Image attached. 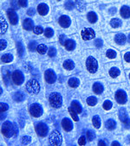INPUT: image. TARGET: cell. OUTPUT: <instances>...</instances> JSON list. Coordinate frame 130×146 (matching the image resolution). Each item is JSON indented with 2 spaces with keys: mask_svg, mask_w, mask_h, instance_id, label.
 <instances>
[{
  "mask_svg": "<svg viewBox=\"0 0 130 146\" xmlns=\"http://www.w3.org/2000/svg\"><path fill=\"white\" fill-rule=\"evenodd\" d=\"M27 13H28V15H29V16H33V15H34V13H35V11H34V10H33V9H29V10L27 11Z\"/></svg>",
  "mask_w": 130,
  "mask_h": 146,
  "instance_id": "91938a15",
  "label": "cell"
},
{
  "mask_svg": "<svg viewBox=\"0 0 130 146\" xmlns=\"http://www.w3.org/2000/svg\"><path fill=\"white\" fill-rule=\"evenodd\" d=\"M38 11L40 15H46L49 11V7L44 4H41L38 7Z\"/></svg>",
  "mask_w": 130,
  "mask_h": 146,
  "instance_id": "484cf974",
  "label": "cell"
},
{
  "mask_svg": "<svg viewBox=\"0 0 130 146\" xmlns=\"http://www.w3.org/2000/svg\"><path fill=\"white\" fill-rule=\"evenodd\" d=\"M120 62H108L105 65L107 79L111 83H121L126 81V73Z\"/></svg>",
  "mask_w": 130,
  "mask_h": 146,
  "instance_id": "6da1fadb",
  "label": "cell"
},
{
  "mask_svg": "<svg viewBox=\"0 0 130 146\" xmlns=\"http://www.w3.org/2000/svg\"><path fill=\"white\" fill-rule=\"evenodd\" d=\"M111 145H121V143L119 141H113L111 142Z\"/></svg>",
  "mask_w": 130,
  "mask_h": 146,
  "instance_id": "94428289",
  "label": "cell"
},
{
  "mask_svg": "<svg viewBox=\"0 0 130 146\" xmlns=\"http://www.w3.org/2000/svg\"><path fill=\"white\" fill-rule=\"evenodd\" d=\"M1 61L2 62L4 63H7V62H11L12 61V56L11 54H5L2 56L1 58Z\"/></svg>",
  "mask_w": 130,
  "mask_h": 146,
  "instance_id": "4dcf8cb0",
  "label": "cell"
},
{
  "mask_svg": "<svg viewBox=\"0 0 130 146\" xmlns=\"http://www.w3.org/2000/svg\"><path fill=\"white\" fill-rule=\"evenodd\" d=\"M29 141H30V139H29V137H23V138H22V140H21V142H22V143L23 144H28L29 143Z\"/></svg>",
  "mask_w": 130,
  "mask_h": 146,
  "instance_id": "681fc988",
  "label": "cell"
},
{
  "mask_svg": "<svg viewBox=\"0 0 130 146\" xmlns=\"http://www.w3.org/2000/svg\"><path fill=\"white\" fill-rule=\"evenodd\" d=\"M71 106H72V108H73L77 113H81V112H82V108H81L80 105H79L76 101H73L72 104H71Z\"/></svg>",
  "mask_w": 130,
  "mask_h": 146,
  "instance_id": "d6a6232c",
  "label": "cell"
},
{
  "mask_svg": "<svg viewBox=\"0 0 130 146\" xmlns=\"http://www.w3.org/2000/svg\"><path fill=\"white\" fill-rule=\"evenodd\" d=\"M126 77H127L128 84L130 86V69H126Z\"/></svg>",
  "mask_w": 130,
  "mask_h": 146,
  "instance_id": "11a10c76",
  "label": "cell"
},
{
  "mask_svg": "<svg viewBox=\"0 0 130 146\" xmlns=\"http://www.w3.org/2000/svg\"><path fill=\"white\" fill-rule=\"evenodd\" d=\"M20 125L23 126V120H22V119H20Z\"/></svg>",
  "mask_w": 130,
  "mask_h": 146,
  "instance_id": "e7e4bbea",
  "label": "cell"
},
{
  "mask_svg": "<svg viewBox=\"0 0 130 146\" xmlns=\"http://www.w3.org/2000/svg\"><path fill=\"white\" fill-rule=\"evenodd\" d=\"M1 24H2V31H1V32H2V34H5V32L6 31L8 26H7L6 22H5V18L3 17H1Z\"/></svg>",
  "mask_w": 130,
  "mask_h": 146,
  "instance_id": "d590c367",
  "label": "cell"
},
{
  "mask_svg": "<svg viewBox=\"0 0 130 146\" xmlns=\"http://www.w3.org/2000/svg\"><path fill=\"white\" fill-rule=\"evenodd\" d=\"M59 23L62 28H68L70 24V19L67 16H62L59 18Z\"/></svg>",
  "mask_w": 130,
  "mask_h": 146,
  "instance_id": "7402d4cb",
  "label": "cell"
},
{
  "mask_svg": "<svg viewBox=\"0 0 130 146\" xmlns=\"http://www.w3.org/2000/svg\"><path fill=\"white\" fill-rule=\"evenodd\" d=\"M92 89L95 94L100 95V94H103L105 92V90H109V87L108 86L104 85V82L103 81H96L94 83Z\"/></svg>",
  "mask_w": 130,
  "mask_h": 146,
  "instance_id": "ba28073f",
  "label": "cell"
},
{
  "mask_svg": "<svg viewBox=\"0 0 130 146\" xmlns=\"http://www.w3.org/2000/svg\"><path fill=\"white\" fill-rule=\"evenodd\" d=\"M26 89L29 94H37L40 90V86L37 80H31L28 81V83L26 85Z\"/></svg>",
  "mask_w": 130,
  "mask_h": 146,
  "instance_id": "9c48e42d",
  "label": "cell"
},
{
  "mask_svg": "<svg viewBox=\"0 0 130 146\" xmlns=\"http://www.w3.org/2000/svg\"><path fill=\"white\" fill-rule=\"evenodd\" d=\"M118 118L120 119V121L123 124L124 122H126L128 119H129V116H128V112L126 108H120L118 111Z\"/></svg>",
  "mask_w": 130,
  "mask_h": 146,
  "instance_id": "2e32d148",
  "label": "cell"
},
{
  "mask_svg": "<svg viewBox=\"0 0 130 146\" xmlns=\"http://www.w3.org/2000/svg\"><path fill=\"white\" fill-rule=\"evenodd\" d=\"M23 29L26 31H30L32 28H33V23H32L31 20L29 19H25L23 21Z\"/></svg>",
  "mask_w": 130,
  "mask_h": 146,
  "instance_id": "83f0119b",
  "label": "cell"
},
{
  "mask_svg": "<svg viewBox=\"0 0 130 146\" xmlns=\"http://www.w3.org/2000/svg\"><path fill=\"white\" fill-rule=\"evenodd\" d=\"M37 49H38V52L39 54H45V52H46V50H47V48H46L45 45L41 44V45H39V46L38 47Z\"/></svg>",
  "mask_w": 130,
  "mask_h": 146,
  "instance_id": "74e56055",
  "label": "cell"
},
{
  "mask_svg": "<svg viewBox=\"0 0 130 146\" xmlns=\"http://www.w3.org/2000/svg\"><path fill=\"white\" fill-rule=\"evenodd\" d=\"M114 107H115V104H114L113 100H105L103 103V109L107 112L113 111Z\"/></svg>",
  "mask_w": 130,
  "mask_h": 146,
  "instance_id": "ffe728a7",
  "label": "cell"
},
{
  "mask_svg": "<svg viewBox=\"0 0 130 146\" xmlns=\"http://www.w3.org/2000/svg\"><path fill=\"white\" fill-rule=\"evenodd\" d=\"M105 127L108 131H115L117 127V122L115 121V119L114 118H110V119L106 120Z\"/></svg>",
  "mask_w": 130,
  "mask_h": 146,
  "instance_id": "ac0fdd59",
  "label": "cell"
},
{
  "mask_svg": "<svg viewBox=\"0 0 130 146\" xmlns=\"http://www.w3.org/2000/svg\"><path fill=\"white\" fill-rule=\"evenodd\" d=\"M97 101H98V100H97L96 97H94V96H90L87 99V104L91 106H95L97 104Z\"/></svg>",
  "mask_w": 130,
  "mask_h": 146,
  "instance_id": "f546056e",
  "label": "cell"
},
{
  "mask_svg": "<svg viewBox=\"0 0 130 146\" xmlns=\"http://www.w3.org/2000/svg\"><path fill=\"white\" fill-rule=\"evenodd\" d=\"M14 100H15L16 101H17V102L22 101V100H23V94H21V93H17V94H15V95H14Z\"/></svg>",
  "mask_w": 130,
  "mask_h": 146,
  "instance_id": "ab89813d",
  "label": "cell"
},
{
  "mask_svg": "<svg viewBox=\"0 0 130 146\" xmlns=\"http://www.w3.org/2000/svg\"><path fill=\"white\" fill-rule=\"evenodd\" d=\"M76 5L79 11H82L85 8V3L83 0H76Z\"/></svg>",
  "mask_w": 130,
  "mask_h": 146,
  "instance_id": "1f68e13d",
  "label": "cell"
},
{
  "mask_svg": "<svg viewBox=\"0 0 130 146\" xmlns=\"http://www.w3.org/2000/svg\"><path fill=\"white\" fill-rule=\"evenodd\" d=\"M104 60L107 62H120L121 61V55L120 53L114 48H108L104 53Z\"/></svg>",
  "mask_w": 130,
  "mask_h": 146,
  "instance_id": "5b68a950",
  "label": "cell"
},
{
  "mask_svg": "<svg viewBox=\"0 0 130 146\" xmlns=\"http://www.w3.org/2000/svg\"><path fill=\"white\" fill-rule=\"evenodd\" d=\"M29 111H30L31 115L33 116V117H36V118H38V117L41 116L42 115V112H43L42 108L38 104H33V105H32L30 106V108H29Z\"/></svg>",
  "mask_w": 130,
  "mask_h": 146,
  "instance_id": "9a60e30c",
  "label": "cell"
},
{
  "mask_svg": "<svg viewBox=\"0 0 130 146\" xmlns=\"http://www.w3.org/2000/svg\"><path fill=\"white\" fill-rule=\"evenodd\" d=\"M65 37H64V36L63 35H61L60 36V43L62 44V45H63L64 43H65Z\"/></svg>",
  "mask_w": 130,
  "mask_h": 146,
  "instance_id": "6f0895ef",
  "label": "cell"
},
{
  "mask_svg": "<svg viewBox=\"0 0 130 146\" xmlns=\"http://www.w3.org/2000/svg\"><path fill=\"white\" fill-rule=\"evenodd\" d=\"M36 131H37V133L40 137H45L47 134V131H48V128L44 124L39 123L36 125Z\"/></svg>",
  "mask_w": 130,
  "mask_h": 146,
  "instance_id": "e0dca14e",
  "label": "cell"
},
{
  "mask_svg": "<svg viewBox=\"0 0 130 146\" xmlns=\"http://www.w3.org/2000/svg\"><path fill=\"white\" fill-rule=\"evenodd\" d=\"M111 89L114 92V99L118 105L125 106L127 104L130 97V92L126 83L121 82L112 84Z\"/></svg>",
  "mask_w": 130,
  "mask_h": 146,
  "instance_id": "7a4b0ae2",
  "label": "cell"
},
{
  "mask_svg": "<svg viewBox=\"0 0 130 146\" xmlns=\"http://www.w3.org/2000/svg\"><path fill=\"white\" fill-rule=\"evenodd\" d=\"M36 45H37L36 42H31L29 44V50L34 51V50L36 49Z\"/></svg>",
  "mask_w": 130,
  "mask_h": 146,
  "instance_id": "c3c4849f",
  "label": "cell"
},
{
  "mask_svg": "<svg viewBox=\"0 0 130 146\" xmlns=\"http://www.w3.org/2000/svg\"><path fill=\"white\" fill-rule=\"evenodd\" d=\"M85 143H86L85 137H80V139H79V141H78L79 145H84V144H85Z\"/></svg>",
  "mask_w": 130,
  "mask_h": 146,
  "instance_id": "db71d44e",
  "label": "cell"
},
{
  "mask_svg": "<svg viewBox=\"0 0 130 146\" xmlns=\"http://www.w3.org/2000/svg\"><path fill=\"white\" fill-rule=\"evenodd\" d=\"M109 41L111 44H113L116 48H120L121 49H125L127 48V44L128 42L127 37L124 33H116V34H111L110 37L109 38ZM130 45V44H129Z\"/></svg>",
  "mask_w": 130,
  "mask_h": 146,
  "instance_id": "3957f363",
  "label": "cell"
},
{
  "mask_svg": "<svg viewBox=\"0 0 130 146\" xmlns=\"http://www.w3.org/2000/svg\"><path fill=\"white\" fill-rule=\"evenodd\" d=\"M63 67L66 68L67 70H71V69H73L74 68V63L71 62V61H66L64 62V64H63Z\"/></svg>",
  "mask_w": 130,
  "mask_h": 146,
  "instance_id": "836d02e7",
  "label": "cell"
},
{
  "mask_svg": "<svg viewBox=\"0 0 130 146\" xmlns=\"http://www.w3.org/2000/svg\"><path fill=\"white\" fill-rule=\"evenodd\" d=\"M34 33L37 34V35L42 34V33H43V29H42L41 27H39V26L35 27V28H34Z\"/></svg>",
  "mask_w": 130,
  "mask_h": 146,
  "instance_id": "bcb514c9",
  "label": "cell"
},
{
  "mask_svg": "<svg viewBox=\"0 0 130 146\" xmlns=\"http://www.w3.org/2000/svg\"><path fill=\"white\" fill-rule=\"evenodd\" d=\"M50 143L51 145H60L62 143V136L59 131H55L50 137Z\"/></svg>",
  "mask_w": 130,
  "mask_h": 146,
  "instance_id": "4fadbf2b",
  "label": "cell"
},
{
  "mask_svg": "<svg viewBox=\"0 0 130 146\" xmlns=\"http://www.w3.org/2000/svg\"><path fill=\"white\" fill-rule=\"evenodd\" d=\"M127 41H128V42L130 44V32L128 33V36H127Z\"/></svg>",
  "mask_w": 130,
  "mask_h": 146,
  "instance_id": "be15d7a7",
  "label": "cell"
},
{
  "mask_svg": "<svg viewBox=\"0 0 130 146\" xmlns=\"http://www.w3.org/2000/svg\"><path fill=\"white\" fill-rule=\"evenodd\" d=\"M92 123L94 128L96 129H99L102 125V121L99 116H94L93 119H92Z\"/></svg>",
  "mask_w": 130,
  "mask_h": 146,
  "instance_id": "d4e9b609",
  "label": "cell"
},
{
  "mask_svg": "<svg viewBox=\"0 0 130 146\" xmlns=\"http://www.w3.org/2000/svg\"><path fill=\"white\" fill-rule=\"evenodd\" d=\"M64 6L67 10H72L73 7H74V3L72 1H70V0H69V1H67L66 3H65Z\"/></svg>",
  "mask_w": 130,
  "mask_h": 146,
  "instance_id": "7bdbcfd3",
  "label": "cell"
},
{
  "mask_svg": "<svg viewBox=\"0 0 130 146\" xmlns=\"http://www.w3.org/2000/svg\"><path fill=\"white\" fill-rule=\"evenodd\" d=\"M18 5L21 7H25L27 5V0H18Z\"/></svg>",
  "mask_w": 130,
  "mask_h": 146,
  "instance_id": "816d5d0a",
  "label": "cell"
},
{
  "mask_svg": "<svg viewBox=\"0 0 130 146\" xmlns=\"http://www.w3.org/2000/svg\"><path fill=\"white\" fill-rule=\"evenodd\" d=\"M6 47V42L5 40H1V49H5Z\"/></svg>",
  "mask_w": 130,
  "mask_h": 146,
  "instance_id": "680465c9",
  "label": "cell"
},
{
  "mask_svg": "<svg viewBox=\"0 0 130 146\" xmlns=\"http://www.w3.org/2000/svg\"><path fill=\"white\" fill-rule=\"evenodd\" d=\"M126 143H128V144H130V135L126 137Z\"/></svg>",
  "mask_w": 130,
  "mask_h": 146,
  "instance_id": "6125c7cd",
  "label": "cell"
},
{
  "mask_svg": "<svg viewBox=\"0 0 130 146\" xmlns=\"http://www.w3.org/2000/svg\"><path fill=\"white\" fill-rule=\"evenodd\" d=\"M8 15H9V19H10L11 23L13 24V25L16 24L17 23V14L13 11L10 10V11H8Z\"/></svg>",
  "mask_w": 130,
  "mask_h": 146,
  "instance_id": "cb8c5ba5",
  "label": "cell"
},
{
  "mask_svg": "<svg viewBox=\"0 0 130 146\" xmlns=\"http://www.w3.org/2000/svg\"><path fill=\"white\" fill-rule=\"evenodd\" d=\"M44 76H45L46 81H47L48 83H50V84H52V83H54V82L56 81V74H54V72H53L52 70H47V71L45 72Z\"/></svg>",
  "mask_w": 130,
  "mask_h": 146,
  "instance_id": "44dd1931",
  "label": "cell"
},
{
  "mask_svg": "<svg viewBox=\"0 0 130 146\" xmlns=\"http://www.w3.org/2000/svg\"><path fill=\"white\" fill-rule=\"evenodd\" d=\"M49 100H50V104L54 108H59L62 106V96L59 94L54 93L50 94Z\"/></svg>",
  "mask_w": 130,
  "mask_h": 146,
  "instance_id": "30bf717a",
  "label": "cell"
},
{
  "mask_svg": "<svg viewBox=\"0 0 130 146\" xmlns=\"http://www.w3.org/2000/svg\"><path fill=\"white\" fill-rule=\"evenodd\" d=\"M62 126L66 131H70L72 129V124L68 119H63L62 121Z\"/></svg>",
  "mask_w": 130,
  "mask_h": 146,
  "instance_id": "603a6c76",
  "label": "cell"
},
{
  "mask_svg": "<svg viewBox=\"0 0 130 146\" xmlns=\"http://www.w3.org/2000/svg\"><path fill=\"white\" fill-rule=\"evenodd\" d=\"M117 11H118L117 7H116V6H115V5H113V6H111V7H109V15H111V16L115 15V14L117 13Z\"/></svg>",
  "mask_w": 130,
  "mask_h": 146,
  "instance_id": "f35d334b",
  "label": "cell"
},
{
  "mask_svg": "<svg viewBox=\"0 0 130 146\" xmlns=\"http://www.w3.org/2000/svg\"><path fill=\"white\" fill-rule=\"evenodd\" d=\"M94 137H95V135H94V133L92 131H87V138L88 139V141L94 140Z\"/></svg>",
  "mask_w": 130,
  "mask_h": 146,
  "instance_id": "b9f144b4",
  "label": "cell"
},
{
  "mask_svg": "<svg viewBox=\"0 0 130 146\" xmlns=\"http://www.w3.org/2000/svg\"><path fill=\"white\" fill-rule=\"evenodd\" d=\"M94 36H95V33H94V31L92 30V29H90V28H86V29H84V30L82 31V37L85 41L91 40Z\"/></svg>",
  "mask_w": 130,
  "mask_h": 146,
  "instance_id": "5bb4252c",
  "label": "cell"
},
{
  "mask_svg": "<svg viewBox=\"0 0 130 146\" xmlns=\"http://www.w3.org/2000/svg\"><path fill=\"white\" fill-rule=\"evenodd\" d=\"M86 67H87L88 71L90 74H94L100 70L101 64H100V62H98V60H97L95 57L89 56L87 59V61H86Z\"/></svg>",
  "mask_w": 130,
  "mask_h": 146,
  "instance_id": "277c9868",
  "label": "cell"
},
{
  "mask_svg": "<svg viewBox=\"0 0 130 146\" xmlns=\"http://www.w3.org/2000/svg\"><path fill=\"white\" fill-rule=\"evenodd\" d=\"M44 34H45V36L46 37H51L52 35H53V31L51 30L50 28H48V29H46V30H45Z\"/></svg>",
  "mask_w": 130,
  "mask_h": 146,
  "instance_id": "ee69618b",
  "label": "cell"
},
{
  "mask_svg": "<svg viewBox=\"0 0 130 146\" xmlns=\"http://www.w3.org/2000/svg\"><path fill=\"white\" fill-rule=\"evenodd\" d=\"M119 14L122 19L130 22V0L124 1L121 5L119 9Z\"/></svg>",
  "mask_w": 130,
  "mask_h": 146,
  "instance_id": "52a82bcc",
  "label": "cell"
},
{
  "mask_svg": "<svg viewBox=\"0 0 130 146\" xmlns=\"http://www.w3.org/2000/svg\"><path fill=\"white\" fill-rule=\"evenodd\" d=\"M56 54V50L54 48H50L49 50V56L50 57H54Z\"/></svg>",
  "mask_w": 130,
  "mask_h": 146,
  "instance_id": "7dc6e473",
  "label": "cell"
},
{
  "mask_svg": "<svg viewBox=\"0 0 130 146\" xmlns=\"http://www.w3.org/2000/svg\"><path fill=\"white\" fill-rule=\"evenodd\" d=\"M103 44H104V42H103V41L102 39H97V40H95V42H94V45H95V47H96L97 48H103Z\"/></svg>",
  "mask_w": 130,
  "mask_h": 146,
  "instance_id": "60d3db41",
  "label": "cell"
},
{
  "mask_svg": "<svg viewBox=\"0 0 130 146\" xmlns=\"http://www.w3.org/2000/svg\"><path fill=\"white\" fill-rule=\"evenodd\" d=\"M121 59L124 68L130 69V48H127L121 53Z\"/></svg>",
  "mask_w": 130,
  "mask_h": 146,
  "instance_id": "7c38bea8",
  "label": "cell"
},
{
  "mask_svg": "<svg viewBox=\"0 0 130 146\" xmlns=\"http://www.w3.org/2000/svg\"><path fill=\"white\" fill-rule=\"evenodd\" d=\"M7 110H8V106L6 104H5V103H2L1 104V111H2V112H5Z\"/></svg>",
  "mask_w": 130,
  "mask_h": 146,
  "instance_id": "f5cc1de1",
  "label": "cell"
},
{
  "mask_svg": "<svg viewBox=\"0 0 130 146\" xmlns=\"http://www.w3.org/2000/svg\"><path fill=\"white\" fill-rule=\"evenodd\" d=\"M109 31H120V30L126 29L127 23H124L119 17H111V18L109 19Z\"/></svg>",
  "mask_w": 130,
  "mask_h": 146,
  "instance_id": "8992f818",
  "label": "cell"
},
{
  "mask_svg": "<svg viewBox=\"0 0 130 146\" xmlns=\"http://www.w3.org/2000/svg\"><path fill=\"white\" fill-rule=\"evenodd\" d=\"M12 80H13V82L16 84V85H20L23 83V75L22 74L21 72L19 71H15L13 74H12Z\"/></svg>",
  "mask_w": 130,
  "mask_h": 146,
  "instance_id": "d6986e66",
  "label": "cell"
},
{
  "mask_svg": "<svg viewBox=\"0 0 130 146\" xmlns=\"http://www.w3.org/2000/svg\"><path fill=\"white\" fill-rule=\"evenodd\" d=\"M87 17H88V22L91 23H96L97 22V19H98V17H97L96 13H94V12H88Z\"/></svg>",
  "mask_w": 130,
  "mask_h": 146,
  "instance_id": "4316f807",
  "label": "cell"
},
{
  "mask_svg": "<svg viewBox=\"0 0 130 146\" xmlns=\"http://www.w3.org/2000/svg\"><path fill=\"white\" fill-rule=\"evenodd\" d=\"M123 126H124V128H125L126 130H129V129H130V118H129L126 122L123 123Z\"/></svg>",
  "mask_w": 130,
  "mask_h": 146,
  "instance_id": "f907efd6",
  "label": "cell"
},
{
  "mask_svg": "<svg viewBox=\"0 0 130 146\" xmlns=\"http://www.w3.org/2000/svg\"><path fill=\"white\" fill-rule=\"evenodd\" d=\"M64 45H65V48H66L67 50H73L75 48V46H76L75 42L72 40H67L66 42H65Z\"/></svg>",
  "mask_w": 130,
  "mask_h": 146,
  "instance_id": "f1b7e54d",
  "label": "cell"
},
{
  "mask_svg": "<svg viewBox=\"0 0 130 146\" xmlns=\"http://www.w3.org/2000/svg\"><path fill=\"white\" fill-rule=\"evenodd\" d=\"M69 111H70V115H71V117H72V119L75 120V121H78V118H77V115H76V111L71 107V108H69Z\"/></svg>",
  "mask_w": 130,
  "mask_h": 146,
  "instance_id": "8d00e7d4",
  "label": "cell"
},
{
  "mask_svg": "<svg viewBox=\"0 0 130 146\" xmlns=\"http://www.w3.org/2000/svg\"><path fill=\"white\" fill-rule=\"evenodd\" d=\"M2 133L6 137H11L14 134V126L11 122H5L2 125Z\"/></svg>",
  "mask_w": 130,
  "mask_h": 146,
  "instance_id": "8fae6325",
  "label": "cell"
},
{
  "mask_svg": "<svg viewBox=\"0 0 130 146\" xmlns=\"http://www.w3.org/2000/svg\"><path fill=\"white\" fill-rule=\"evenodd\" d=\"M78 84H79V80L76 78H71L69 80V85L71 87H76L78 86Z\"/></svg>",
  "mask_w": 130,
  "mask_h": 146,
  "instance_id": "e575fe53",
  "label": "cell"
},
{
  "mask_svg": "<svg viewBox=\"0 0 130 146\" xmlns=\"http://www.w3.org/2000/svg\"><path fill=\"white\" fill-rule=\"evenodd\" d=\"M17 51H18V54L20 56H22L23 54V47L22 43H20V42L17 43Z\"/></svg>",
  "mask_w": 130,
  "mask_h": 146,
  "instance_id": "f6af8a7d",
  "label": "cell"
},
{
  "mask_svg": "<svg viewBox=\"0 0 130 146\" xmlns=\"http://www.w3.org/2000/svg\"><path fill=\"white\" fill-rule=\"evenodd\" d=\"M108 144H109V143L106 140H100L98 142V145H108Z\"/></svg>",
  "mask_w": 130,
  "mask_h": 146,
  "instance_id": "9f6ffc18",
  "label": "cell"
}]
</instances>
